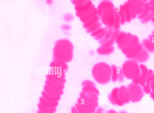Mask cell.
I'll return each instance as SVG.
<instances>
[{
	"label": "cell",
	"mask_w": 154,
	"mask_h": 113,
	"mask_svg": "<svg viewBox=\"0 0 154 113\" xmlns=\"http://www.w3.org/2000/svg\"><path fill=\"white\" fill-rule=\"evenodd\" d=\"M83 87L77 99V103L82 108L86 110L95 109L98 106V96L100 92L95 83L89 80L83 81Z\"/></svg>",
	"instance_id": "1"
},
{
	"label": "cell",
	"mask_w": 154,
	"mask_h": 113,
	"mask_svg": "<svg viewBox=\"0 0 154 113\" xmlns=\"http://www.w3.org/2000/svg\"><path fill=\"white\" fill-rule=\"evenodd\" d=\"M73 45L69 40L62 39L57 40L53 49V60L69 62L73 58Z\"/></svg>",
	"instance_id": "2"
},
{
	"label": "cell",
	"mask_w": 154,
	"mask_h": 113,
	"mask_svg": "<svg viewBox=\"0 0 154 113\" xmlns=\"http://www.w3.org/2000/svg\"><path fill=\"white\" fill-rule=\"evenodd\" d=\"M110 66L104 62H100L93 67L92 74L94 80L98 83L105 84L109 82L112 76Z\"/></svg>",
	"instance_id": "3"
},
{
	"label": "cell",
	"mask_w": 154,
	"mask_h": 113,
	"mask_svg": "<svg viewBox=\"0 0 154 113\" xmlns=\"http://www.w3.org/2000/svg\"><path fill=\"white\" fill-rule=\"evenodd\" d=\"M122 69L124 76L129 79L137 78L141 73L139 66L133 60L125 61L123 64Z\"/></svg>",
	"instance_id": "4"
},
{
	"label": "cell",
	"mask_w": 154,
	"mask_h": 113,
	"mask_svg": "<svg viewBox=\"0 0 154 113\" xmlns=\"http://www.w3.org/2000/svg\"><path fill=\"white\" fill-rule=\"evenodd\" d=\"M126 87L129 100L133 102H139L144 96V91L139 84L132 82Z\"/></svg>",
	"instance_id": "5"
},
{
	"label": "cell",
	"mask_w": 154,
	"mask_h": 113,
	"mask_svg": "<svg viewBox=\"0 0 154 113\" xmlns=\"http://www.w3.org/2000/svg\"><path fill=\"white\" fill-rule=\"evenodd\" d=\"M115 11L114 8L108 7L102 11L100 18L102 23L109 28L112 27L115 22Z\"/></svg>",
	"instance_id": "6"
},
{
	"label": "cell",
	"mask_w": 154,
	"mask_h": 113,
	"mask_svg": "<svg viewBox=\"0 0 154 113\" xmlns=\"http://www.w3.org/2000/svg\"><path fill=\"white\" fill-rule=\"evenodd\" d=\"M139 67L141 73L138 77L132 79V82L143 87L145 84L147 78L149 76L153 74V71L152 69H148L146 66L143 64H140Z\"/></svg>",
	"instance_id": "7"
},
{
	"label": "cell",
	"mask_w": 154,
	"mask_h": 113,
	"mask_svg": "<svg viewBox=\"0 0 154 113\" xmlns=\"http://www.w3.org/2000/svg\"><path fill=\"white\" fill-rule=\"evenodd\" d=\"M111 68L112 72L111 78L112 81L115 82L118 80L120 82H123L124 80V75L122 69L117 67L114 65H112Z\"/></svg>",
	"instance_id": "8"
},
{
	"label": "cell",
	"mask_w": 154,
	"mask_h": 113,
	"mask_svg": "<svg viewBox=\"0 0 154 113\" xmlns=\"http://www.w3.org/2000/svg\"><path fill=\"white\" fill-rule=\"evenodd\" d=\"M50 66L51 68L64 73L67 71L68 68L66 63L58 60H53L50 63Z\"/></svg>",
	"instance_id": "9"
},
{
	"label": "cell",
	"mask_w": 154,
	"mask_h": 113,
	"mask_svg": "<svg viewBox=\"0 0 154 113\" xmlns=\"http://www.w3.org/2000/svg\"><path fill=\"white\" fill-rule=\"evenodd\" d=\"M119 89L118 88H114L111 93L108 95V98L110 102L113 105L122 106L125 103L119 99L118 94Z\"/></svg>",
	"instance_id": "10"
},
{
	"label": "cell",
	"mask_w": 154,
	"mask_h": 113,
	"mask_svg": "<svg viewBox=\"0 0 154 113\" xmlns=\"http://www.w3.org/2000/svg\"><path fill=\"white\" fill-rule=\"evenodd\" d=\"M118 94L119 99L124 103H128L130 100L127 89L124 86H121L119 88Z\"/></svg>",
	"instance_id": "11"
},
{
	"label": "cell",
	"mask_w": 154,
	"mask_h": 113,
	"mask_svg": "<svg viewBox=\"0 0 154 113\" xmlns=\"http://www.w3.org/2000/svg\"><path fill=\"white\" fill-rule=\"evenodd\" d=\"M143 49V44L139 43L131 51L125 55V56L128 59H133Z\"/></svg>",
	"instance_id": "12"
},
{
	"label": "cell",
	"mask_w": 154,
	"mask_h": 113,
	"mask_svg": "<svg viewBox=\"0 0 154 113\" xmlns=\"http://www.w3.org/2000/svg\"><path fill=\"white\" fill-rule=\"evenodd\" d=\"M138 37L135 35H133L132 41L126 47L122 49V52L125 55L131 51L139 43Z\"/></svg>",
	"instance_id": "13"
},
{
	"label": "cell",
	"mask_w": 154,
	"mask_h": 113,
	"mask_svg": "<svg viewBox=\"0 0 154 113\" xmlns=\"http://www.w3.org/2000/svg\"><path fill=\"white\" fill-rule=\"evenodd\" d=\"M149 57V54L148 51L143 49L133 60L137 63H142L146 62L148 60Z\"/></svg>",
	"instance_id": "14"
},
{
	"label": "cell",
	"mask_w": 154,
	"mask_h": 113,
	"mask_svg": "<svg viewBox=\"0 0 154 113\" xmlns=\"http://www.w3.org/2000/svg\"><path fill=\"white\" fill-rule=\"evenodd\" d=\"M108 7L114 8V6L112 3L109 1L105 0L101 2L98 5L97 8L98 15L100 17L102 10Z\"/></svg>",
	"instance_id": "15"
},
{
	"label": "cell",
	"mask_w": 154,
	"mask_h": 113,
	"mask_svg": "<svg viewBox=\"0 0 154 113\" xmlns=\"http://www.w3.org/2000/svg\"><path fill=\"white\" fill-rule=\"evenodd\" d=\"M48 74L52 78L58 79L65 78V73L52 68L49 71Z\"/></svg>",
	"instance_id": "16"
},
{
	"label": "cell",
	"mask_w": 154,
	"mask_h": 113,
	"mask_svg": "<svg viewBox=\"0 0 154 113\" xmlns=\"http://www.w3.org/2000/svg\"><path fill=\"white\" fill-rule=\"evenodd\" d=\"M45 83L49 89L55 92L62 91L65 87L64 85H57L54 84L47 80L45 81Z\"/></svg>",
	"instance_id": "17"
},
{
	"label": "cell",
	"mask_w": 154,
	"mask_h": 113,
	"mask_svg": "<svg viewBox=\"0 0 154 113\" xmlns=\"http://www.w3.org/2000/svg\"><path fill=\"white\" fill-rule=\"evenodd\" d=\"M114 50V47H100L97 50V53L101 55H108L112 53Z\"/></svg>",
	"instance_id": "18"
},
{
	"label": "cell",
	"mask_w": 154,
	"mask_h": 113,
	"mask_svg": "<svg viewBox=\"0 0 154 113\" xmlns=\"http://www.w3.org/2000/svg\"><path fill=\"white\" fill-rule=\"evenodd\" d=\"M133 35L129 32L127 33L126 37L123 42L118 45V48L122 50L128 46L132 40Z\"/></svg>",
	"instance_id": "19"
},
{
	"label": "cell",
	"mask_w": 154,
	"mask_h": 113,
	"mask_svg": "<svg viewBox=\"0 0 154 113\" xmlns=\"http://www.w3.org/2000/svg\"><path fill=\"white\" fill-rule=\"evenodd\" d=\"M42 97L46 101L51 103L58 102L61 98L60 96L56 97L50 96L47 94L44 90L42 92Z\"/></svg>",
	"instance_id": "20"
},
{
	"label": "cell",
	"mask_w": 154,
	"mask_h": 113,
	"mask_svg": "<svg viewBox=\"0 0 154 113\" xmlns=\"http://www.w3.org/2000/svg\"><path fill=\"white\" fill-rule=\"evenodd\" d=\"M153 80H154L153 74L149 76L147 78L145 84L143 87V90L146 94H149L151 92L150 85L151 82Z\"/></svg>",
	"instance_id": "21"
},
{
	"label": "cell",
	"mask_w": 154,
	"mask_h": 113,
	"mask_svg": "<svg viewBox=\"0 0 154 113\" xmlns=\"http://www.w3.org/2000/svg\"><path fill=\"white\" fill-rule=\"evenodd\" d=\"M92 2L91 0H88L85 4L80 6H75V9L76 11L82 12L89 9L92 5Z\"/></svg>",
	"instance_id": "22"
},
{
	"label": "cell",
	"mask_w": 154,
	"mask_h": 113,
	"mask_svg": "<svg viewBox=\"0 0 154 113\" xmlns=\"http://www.w3.org/2000/svg\"><path fill=\"white\" fill-rule=\"evenodd\" d=\"M142 44L148 51L152 53H154V43L149 39L143 40Z\"/></svg>",
	"instance_id": "23"
},
{
	"label": "cell",
	"mask_w": 154,
	"mask_h": 113,
	"mask_svg": "<svg viewBox=\"0 0 154 113\" xmlns=\"http://www.w3.org/2000/svg\"><path fill=\"white\" fill-rule=\"evenodd\" d=\"M39 103L43 106L49 108H56L58 105V102L51 103L46 101L42 96L39 98Z\"/></svg>",
	"instance_id": "24"
},
{
	"label": "cell",
	"mask_w": 154,
	"mask_h": 113,
	"mask_svg": "<svg viewBox=\"0 0 154 113\" xmlns=\"http://www.w3.org/2000/svg\"><path fill=\"white\" fill-rule=\"evenodd\" d=\"M97 15V8H95L91 13L85 16L80 18V20L82 22L84 23L88 22Z\"/></svg>",
	"instance_id": "25"
},
{
	"label": "cell",
	"mask_w": 154,
	"mask_h": 113,
	"mask_svg": "<svg viewBox=\"0 0 154 113\" xmlns=\"http://www.w3.org/2000/svg\"><path fill=\"white\" fill-rule=\"evenodd\" d=\"M46 80L49 81L53 84L57 85H64L66 82V80L65 78L58 79L52 78L49 75H47L46 76Z\"/></svg>",
	"instance_id": "26"
},
{
	"label": "cell",
	"mask_w": 154,
	"mask_h": 113,
	"mask_svg": "<svg viewBox=\"0 0 154 113\" xmlns=\"http://www.w3.org/2000/svg\"><path fill=\"white\" fill-rule=\"evenodd\" d=\"M119 8L124 12L126 17V21L128 23L130 22L132 19L131 14L129 8L124 5H121Z\"/></svg>",
	"instance_id": "27"
},
{
	"label": "cell",
	"mask_w": 154,
	"mask_h": 113,
	"mask_svg": "<svg viewBox=\"0 0 154 113\" xmlns=\"http://www.w3.org/2000/svg\"><path fill=\"white\" fill-rule=\"evenodd\" d=\"M44 91L48 95L56 97L62 95L63 93V91H61L59 92H55L53 91L50 89L45 85L43 87Z\"/></svg>",
	"instance_id": "28"
},
{
	"label": "cell",
	"mask_w": 154,
	"mask_h": 113,
	"mask_svg": "<svg viewBox=\"0 0 154 113\" xmlns=\"http://www.w3.org/2000/svg\"><path fill=\"white\" fill-rule=\"evenodd\" d=\"M124 5L127 6L130 9L132 19L135 18L137 15L136 8L134 5L128 0L125 2Z\"/></svg>",
	"instance_id": "29"
},
{
	"label": "cell",
	"mask_w": 154,
	"mask_h": 113,
	"mask_svg": "<svg viewBox=\"0 0 154 113\" xmlns=\"http://www.w3.org/2000/svg\"><path fill=\"white\" fill-rule=\"evenodd\" d=\"M150 5L148 2H146L142 12L138 17V18L141 20L146 17L150 12Z\"/></svg>",
	"instance_id": "30"
},
{
	"label": "cell",
	"mask_w": 154,
	"mask_h": 113,
	"mask_svg": "<svg viewBox=\"0 0 154 113\" xmlns=\"http://www.w3.org/2000/svg\"><path fill=\"white\" fill-rule=\"evenodd\" d=\"M115 12L117 13L120 17L121 24H124L126 22V18L124 11L119 7L115 8Z\"/></svg>",
	"instance_id": "31"
},
{
	"label": "cell",
	"mask_w": 154,
	"mask_h": 113,
	"mask_svg": "<svg viewBox=\"0 0 154 113\" xmlns=\"http://www.w3.org/2000/svg\"><path fill=\"white\" fill-rule=\"evenodd\" d=\"M38 110L45 113H54L57 110L56 108H49L42 105L40 103L38 104Z\"/></svg>",
	"instance_id": "32"
},
{
	"label": "cell",
	"mask_w": 154,
	"mask_h": 113,
	"mask_svg": "<svg viewBox=\"0 0 154 113\" xmlns=\"http://www.w3.org/2000/svg\"><path fill=\"white\" fill-rule=\"evenodd\" d=\"M95 8L94 5L92 4L91 7L89 9L84 11H76L75 13V15L79 18L85 16L91 13Z\"/></svg>",
	"instance_id": "33"
},
{
	"label": "cell",
	"mask_w": 154,
	"mask_h": 113,
	"mask_svg": "<svg viewBox=\"0 0 154 113\" xmlns=\"http://www.w3.org/2000/svg\"><path fill=\"white\" fill-rule=\"evenodd\" d=\"M101 24L98 21L86 29V32L88 33H91L101 27Z\"/></svg>",
	"instance_id": "34"
},
{
	"label": "cell",
	"mask_w": 154,
	"mask_h": 113,
	"mask_svg": "<svg viewBox=\"0 0 154 113\" xmlns=\"http://www.w3.org/2000/svg\"><path fill=\"white\" fill-rule=\"evenodd\" d=\"M113 31V29L108 28L104 38L99 41V43L102 44L105 41L110 39L112 34Z\"/></svg>",
	"instance_id": "35"
},
{
	"label": "cell",
	"mask_w": 154,
	"mask_h": 113,
	"mask_svg": "<svg viewBox=\"0 0 154 113\" xmlns=\"http://www.w3.org/2000/svg\"><path fill=\"white\" fill-rule=\"evenodd\" d=\"M100 19V17L97 15L88 22L83 23V27L84 28L87 29L96 22L99 21Z\"/></svg>",
	"instance_id": "36"
},
{
	"label": "cell",
	"mask_w": 154,
	"mask_h": 113,
	"mask_svg": "<svg viewBox=\"0 0 154 113\" xmlns=\"http://www.w3.org/2000/svg\"><path fill=\"white\" fill-rule=\"evenodd\" d=\"M128 1L133 3L134 5L136 10L137 15H140L142 12L143 8L140 6L137 0Z\"/></svg>",
	"instance_id": "37"
},
{
	"label": "cell",
	"mask_w": 154,
	"mask_h": 113,
	"mask_svg": "<svg viewBox=\"0 0 154 113\" xmlns=\"http://www.w3.org/2000/svg\"><path fill=\"white\" fill-rule=\"evenodd\" d=\"M126 34L125 32H122L118 35L115 40L118 45L120 44L123 42L126 37Z\"/></svg>",
	"instance_id": "38"
},
{
	"label": "cell",
	"mask_w": 154,
	"mask_h": 113,
	"mask_svg": "<svg viewBox=\"0 0 154 113\" xmlns=\"http://www.w3.org/2000/svg\"><path fill=\"white\" fill-rule=\"evenodd\" d=\"M120 19L119 15L115 12V20L113 26L112 27L114 31L119 29L120 26Z\"/></svg>",
	"instance_id": "39"
},
{
	"label": "cell",
	"mask_w": 154,
	"mask_h": 113,
	"mask_svg": "<svg viewBox=\"0 0 154 113\" xmlns=\"http://www.w3.org/2000/svg\"><path fill=\"white\" fill-rule=\"evenodd\" d=\"M75 107L77 110L81 113H94L96 111V109L91 110H86L81 107L77 103L75 104Z\"/></svg>",
	"instance_id": "40"
},
{
	"label": "cell",
	"mask_w": 154,
	"mask_h": 113,
	"mask_svg": "<svg viewBox=\"0 0 154 113\" xmlns=\"http://www.w3.org/2000/svg\"><path fill=\"white\" fill-rule=\"evenodd\" d=\"M115 42V41L110 39L101 44L100 47H109L112 46Z\"/></svg>",
	"instance_id": "41"
},
{
	"label": "cell",
	"mask_w": 154,
	"mask_h": 113,
	"mask_svg": "<svg viewBox=\"0 0 154 113\" xmlns=\"http://www.w3.org/2000/svg\"><path fill=\"white\" fill-rule=\"evenodd\" d=\"M153 17L152 13L150 12L147 16L141 20V22L143 24L146 23L151 20Z\"/></svg>",
	"instance_id": "42"
},
{
	"label": "cell",
	"mask_w": 154,
	"mask_h": 113,
	"mask_svg": "<svg viewBox=\"0 0 154 113\" xmlns=\"http://www.w3.org/2000/svg\"><path fill=\"white\" fill-rule=\"evenodd\" d=\"M108 28L107 27H105L104 31L98 35L94 37V39L97 40H100L103 39L105 36Z\"/></svg>",
	"instance_id": "43"
},
{
	"label": "cell",
	"mask_w": 154,
	"mask_h": 113,
	"mask_svg": "<svg viewBox=\"0 0 154 113\" xmlns=\"http://www.w3.org/2000/svg\"><path fill=\"white\" fill-rule=\"evenodd\" d=\"M88 0H72V2L75 6H80L86 3Z\"/></svg>",
	"instance_id": "44"
},
{
	"label": "cell",
	"mask_w": 154,
	"mask_h": 113,
	"mask_svg": "<svg viewBox=\"0 0 154 113\" xmlns=\"http://www.w3.org/2000/svg\"><path fill=\"white\" fill-rule=\"evenodd\" d=\"M104 29L105 28L100 27L97 31L91 33V35L94 37H95L102 33Z\"/></svg>",
	"instance_id": "45"
},
{
	"label": "cell",
	"mask_w": 154,
	"mask_h": 113,
	"mask_svg": "<svg viewBox=\"0 0 154 113\" xmlns=\"http://www.w3.org/2000/svg\"><path fill=\"white\" fill-rule=\"evenodd\" d=\"M120 32V31L119 29L113 31L111 37L110 39L115 41L116 37Z\"/></svg>",
	"instance_id": "46"
},
{
	"label": "cell",
	"mask_w": 154,
	"mask_h": 113,
	"mask_svg": "<svg viewBox=\"0 0 154 113\" xmlns=\"http://www.w3.org/2000/svg\"><path fill=\"white\" fill-rule=\"evenodd\" d=\"M150 86L151 91L154 93V80L151 82Z\"/></svg>",
	"instance_id": "47"
},
{
	"label": "cell",
	"mask_w": 154,
	"mask_h": 113,
	"mask_svg": "<svg viewBox=\"0 0 154 113\" xmlns=\"http://www.w3.org/2000/svg\"><path fill=\"white\" fill-rule=\"evenodd\" d=\"M137 1L140 6L143 8L145 5L146 3H145L143 0H137Z\"/></svg>",
	"instance_id": "48"
},
{
	"label": "cell",
	"mask_w": 154,
	"mask_h": 113,
	"mask_svg": "<svg viewBox=\"0 0 154 113\" xmlns=\"http://www.w3.org/2000/svg\"><path fill=\"white\" fill-rule=\"evenodd\" d=\"M72 113H81L79 112L76 108L75 107L73 106L71 109Z\"/></svg>",
	"instance_id": "49"
},
{
	"label": "cell",
	"mask_w": 154,
	"mask_h": 113,
	"mask_svg": "<svg viewBox=\"0 0 154 113\" xmlns=\"http://www.w3.org/2000/svg\"><path fill=\"white\" fill-rule=\"evenodd\" d=\"M148 38L149 40L154 43V35H150L148 36Z\"/></svg>",
	"instance_id": "50"
},
{
	"label": "cell",
	"mask_w": 154,
	"mask_h": 113,
	"mask_svg": "<svg viewBox=\"0 0 154 113\" xmlns=\"http://www.w3.org/2000/svg\"><path fill=\"white\" fill-rule=\"evenodd\" d=\"M103 113H117L114 110L111 109L109 110L107 112H104Z\"/></svg>",
	"instance_id": "51"
},
{
	"label": "cell",
	"mask_w": 154,
	"mask_h": 113,
	"mask_svg": "<svg viewBox=\"0 0 154 113\" xmlns=\"http://www.w3.org/2000/svg\"><path fill=\"white\" fill-rule=\"evenodd\" d=\"M148 3L150 6H154V0H150Z\"/></svg>",
	"instance_id": "52"
},
{
	"label": "cell",
	"mask_w": 154,
	"mask_h": 113,
	"mask_svg": "<svg viewBox=\"0 0 154 113\" xmlns=\"http://www.w3.org/2000/svg\"><path fill=\"white\" fill-rule=\"evenodd\" d=\"M150 96L152 100L154 101V93L152 91L150 93Z\"/></svg>",
	"instance_id": "53"
},
{
	"label": "cell",
	"mask_w": 154,
	"mask_h": 113,
	"mask_svg": "<svg viewBox=\"0 0 154 113\" xmlns=\"http://www.w3.org/2000/svg\"><path fill=\"white\" fill-rule=\"evenodd\" d=\"M150 12L152 13H154V6H150Z\"/></svg>",
	"instance_id": "54"
},
{
	"label": "cell",
	"mask_w": 154,
	"mask_h": 113,
	"mask_svg": "<svg viewBox=\"0 0 154 113\" xmlns=\"http://www.w3.org/2000/svg\"><path fill=\"white\" fill-rule=\"evenodd\" d=\"M36 113H44L42 111H40V110H38L37 111Z\"/></svg>",
	"instance_id": "55"
},
{
	"label": "cell",
	"mask_w": 154,
	"mask_h": 113,
	"mask_svg": "<svg viewBox=\"0 0 154 113\" xmlns=\"http://www.w3.org/2000/svg\"><path fill=\"white\" fill-rule=\"evenodd\" d=\"M119 113H128L126 111H122L120 112Z\"/></svg>",
	"instance_id": "56"
},
{
	"label": "cell",
	"mask_w": 154,
	"mask_h": 113,
	"mask_svg": "<svg viewBox=\"0 0 154 113\" xmlns=\"http://www.w3.org/2000/svg\"><path fill=\"white\" fill-rule=\"evenodd\" d=\"M152 22L154 24V17L153 16L152 20H151Z\"/></svg>",
	"instance_id": "57"
},
{
	"label": "cell",
	"mask_w": 154,
	"mask_h": 113,
	"mask_svg": "<svg viewBox=\"0 0 154 113\" xmlns=\"http://www.w3.org/2000/svg\"><path fill=\"white\" fill-rule=\"evenodd\" d=\"M152 34L153 35H154V30L152 32Z\"/></svg>",
	"instance_id": "58"
},
{
	"label": "cell",
	"mask_w": 154,
	"mask_h": 113,
	"mask_svg": "<svg viewBox=\"0 0 154 113\" xmlns=\"http://www.w3.org/2000/svg\"><path fill=\"white\" fill-rule=\"evenodd\" d=\"M152 15H153V17H154V13H152Z\"/></svg>",
	"instance_id": "59"
},
{
	"label": "cell",
	"mask_w": 154,
	"mask_h": 113,
	"mask_svg": "<svg viewBox=\"0 0 154 113\" xmlns=\"http://www.w3.org/2000/svg\"></svg>",
	"instance_id": "60"
}]
</instances>
